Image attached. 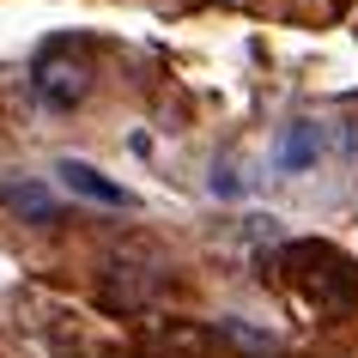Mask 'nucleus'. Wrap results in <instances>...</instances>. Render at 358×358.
<instances>
[{
  "mask_svg": "<svg viewBox=\"0 0 358 358\" xmlns=\"http://www.w3.org/2000/svg\"><path fill=\"white\" fill-rule=\"evenodd\" d=\"M262 273L280 285L298 310H310V316H322V322L358 316V262L346 249H334V243L298 237V243L273 249L262 262Z\"/></svg>",
  "mask_w": 358,
  "mask_h": 358,
  "instance_id": "obj_1",
  "label": "nucleus"
},
{
  "mask_svg": "<svg viewBox=\"0 0 358 358\" xmlns=\"http://www.w3.org/2000/svg\"><path fill=\"white\" fill-rule=\"evenodd\" d=\"M219 340H225L237 358H280V340L249 328V322H219Z\"/></svg>",
  "mask_w": 358,
  "mask_h": 358,
  "instance_id": "obj_6",
  "label": "nucleus"
},
{
  "mask_svg": "<svg viewBox=\"0 0 358 358\" xmlns=\"http://www.w3.org/2000/svg\"><path fill=\"white\" fill-rule=\"evenodd\" d=\"M213 194H237V176H231V164H219V176H213Z\"/></svg>",
  "mask_w": 358,
  "mask_h": 358,
  "instance_id": "obj_7",
  "label": "nucleus"
},
{
  "mask_svg": "<svg viewBox=\"0 0 358 358\" xmlns=\"http://www.w3.org/2000/svg\"><path fill=\"white\" fill-rule=\"evenodd\" d=\"M55 176H61V182H67L73 194H85V201H103V207H134V194H128V189H115L103 170L79 164V158H61V164H55Z\"/></svg>",
  "mask_w": 358,
  "mask_h": 358,
  "instance_id": "obj_3",
  "label": "nucleus"
},
{
  "mask_svg": "<svg viewBox=\"0 0 358 358\" xmlns=\"http://www.w3.org/2000/svg\"><path fill=\"white\" fill-rule=\"evenodd\" d=\"M0 201H6L13 213H24L31 225H61V201L43 189V182H6V189H0Z\"/></svg>",
  "mask_w": 358,
  "mask_h": 358,
  "instance_id": "obj_5",
  "label": "nucleus"
},
{
  "mask_svg": "<svg viewBox=\"0 0 358 358\" xmlns=\"http://www.w3.org/2000/svg\"><path fill=\"white\" fill-rule=\"evenodd\" d=\"M92 92V43L85 37H55L37 55V97L49 110H79Z\"/></svg>",
  "mask_w": 358,
  "mask_h": 358,
  "instance_id": "obj_2",
  "label": "nucleus"
},
{
  "mask_svg": "<svg viewBox=\"0 0 358 358\" xmlns=\"http://www.w3.org/2000/svg\"><path fill=\"white\" fill-rule=\"evenodd\" d=\"M316 158H322V128L316 122H292L280 134V146H273V164L280 170H310Z\"/></svg>",
  "mask_w": 358,
  "mask_h": 358,
  "instance_id": "obj_4",
  "label": "nucleus"
}]
</instances>
